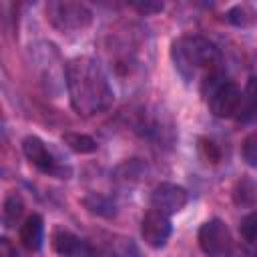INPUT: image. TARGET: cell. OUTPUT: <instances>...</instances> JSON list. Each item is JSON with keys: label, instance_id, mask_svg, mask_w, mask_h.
I'll return each instance as SVG.
<instances>
[{"label": "cell", "instance_id": "10", "mask_svg": "<svg viewBox=\"0 0 257 257\" xmlns=\"http://www.w3.org/2000/svg\"><path fill=\"white\" fill-rule=\"evenodd\" d=\"M20 243L28 249V251H38L44 239V221L38 213H32L30 217H26V221L20 225Z\"/></svg>", "mask_w": 257, "mask_h": 257}, {"label": "cell", "instance_id": "16", "mask_svg": "<svg viewBox=\"0 0 257 257\" xmlns=\"http://www.w3.org/2000/svg\"><path fill=\"white\" fill-rule=\"evenodd\" d=\"M84 207L90 211V213H96V215H102V217H112L114 215V203L102 195H96V193H90L82 199Z\"/></svg>", "mask_w": 257, "mask_h": 257}, {"label": "cell", "instance_id": "21", "mask_svg": "<svg viewBox=\"0 0 257 257\" xmlns=\"http://www.w3.org/2000/svg\"><path fill=\"white\" fill-rule=\"evenodd\" d=\"M253 257H257V249H255V253H253Z\"/></svg>", "mask_w": 257, "mask_h": 257}, {"label": "cell", "instance_id": "19", "mask_svg": "<svg viewBox=\"0 0 257 257\" xmlns=\"http://www.w3.org/2000/svg\"><path fill=\"white\" fill-rule=\"evenodd\" d=\"M131 6L139 12V14H145V16H151V14H157L163 10V2H153V0H145V2H131Z\"/></svg>", "mask_w": 257, "mask_h": 257}, {"label": "cell", "instance_id": "7", "mask_svg": "<svg viewBox=\"0 0 257 257\" xmlns=\"http://www.w3.org/2000/svg\"><path fill=\"white\" fill-rule=\"evenodd\" d=\"M187 201H189L187 189H183L181 185H175V183H161L151 193V207L169 217L179 213L187 205Z\"/></svg>", "mask_w": 257, "mask_h": 257}, {"label": "cell", "instance_id": "1", "mask_svg": "<svg viewBox=\"0 0 257 257\" xmlns=\"http://www.w3.org/2000/svg\"><path fill=\"white\" fill-rule=\"evenodd\" d=\"M64 82L70 104L80 116H94L104 112L114 98L110 82L92 56H74L64 68Z\"/></svg>", "mask_w": 257, "mask_h": 257}, {"label": "cell", "instance_id": "17", "mask_svg": "<svg viewBox=\"0 0 257 257\" xmlns=\"http://www.w3.org/2000/svg\"><path fill=\"white\" fill-rule=\"evenodd\" d=\"M239 233L245 241L249 243H257V211L245 215L241 219V225H239Z\"/></svg>", "mask_w": 257, "mask_h": 257}, {"label": "cell", "instance_id": "13", "mask_svg": "<svg viewBox=\"0 0 257 257\" xmlns=\"http://www.w3.org/2000/svg\"><path fill=\"white\" fill-rule=\"evenodd\" d=\"M24 211V201L18 193H8V197L4 199V207H2V223L6 229L14 227L16 221L22 217Z\"/></svg>", "mask_w": 257, "mask_h": 257}, {"label": "cell", "instance_id": "12", "mask_svg": "<svg viewBox=\"0 0 257 257\" xmlns=\"http://www.w3.org/2000/svg\"><path fill=\"white\" fill-rule=\"evenodd\" d=\"M257 201V183L249 177H243L233 187V203L237 207H251Z\"/></svg>", "mask_w": 257, "mask_h": 257}, {"label": "cell", "instance_id": "11", "mask_svg": "<svg viewBox=\"0 0 257 257\" xmlns=\"http://www.w3.org/2000/svg\"><path fill=\"white\" fill-rule=\"evenodd\" d=\"M241 122H251L257 118V76H251L245 84V90L241 92V102L235 114Z\"/></svg>", "mask_w": 257, "mask_h": 257}, {"label": "cell", "instance_id": "15", "mask_svg": "<svg viewBox=\"0 0 257 257\" xmlns=\"http://www.w3.org/2000/svg\"><path fill=\"white\" fill-rule=\"evenodd\" d=\"M227 20L233 24V26H239V28H247V26H253L257 22V14L251 6L247 4H237L233 8L227 10Z\"/></svg>", "mask_w": 257, "mask_h": 257}, {"label": "cell", "instance_id": "4", "mask_svg": "<svg viewBox=\"0 0 257 257\" xmlns=\"http://www.w3.org/2000/svg\"><path fill=\"white\" fill-rule=\"evenodd\" d=\"M197 241H199L201 251L207 257H225V255H229V251L233 247L229 227L217 217L209 219L201 225V229L197 233Z\"/></svg>", "mask_w": 257, "mask_h": 257}, {"label": "cell", "instance_id": "8", "mask_svg": "<svg viewBox=\"0 0 257 257\" xmlns=\"http://www.w3.org/2000/svg\"><path fill=\"white\" fill-rule=\"evenodd\" d=\"M239 102H241V90L235 82H225L221 84L209 98H207V104L211 108V112L217 116V118H229V116H235L237 114V108H239Z\"/></svg>", "mask_w": 257, "mask_h": 257}, {"label": "cell", "instance_id": "20", "mask_svg": "<svg viewBox=\"0 0 257 257\" xmlns=\"http://www.w3.org/2000/svg\"><path fill=\"white\" fill-rule=\"evenodd\" d=\"M0 257H16V247L8 237L0 239Z\"/></svg>", "mask_w": 257, "mask_h": 257}, {"label": "cell", "instance_id": "6", "mask_svg": "<svg viewBox=\"0 0 257 257\" xmlns=\"http://www.w3.org/2000/svg\"><path fill=\"white\" fill-rule=\"evenodd\" d=\"M171 231H173V225H171L169 215H165L153 207L141 219V237L153 249L165 247L171 237Z\"/></svg>", "mask_w": 257, "mask_h": 257}, {"label": "cell", "instance_id": "5", "mask_svg": "<svg viewBox=\"0 0 257 257\" xmlns=\"http://www.w3.org/2000/svg\"><path fill=\"white\" fill-rule=\"evenodd\" d=\"M22 153L30 161V165L36 167L40 173H46V175H52L58 179H68L70 169H64L62 165H58V161L52 157V153L48 151L44 141L38 139L36 135H28L22 141Z\"/></svg>", "mask_w": 257, "mask_h": 257}, {"label": "cell", "instance_id": "14", "mask_svg": "<svg viewBox=\"0 0 257 257\" xmlns=\"http://www.w3.org/2000/svg\"><path fill=\"white\" fill-rule=\"evenodd\" d=\"M62 141H64V145H66L70 151H74V153H78V155H90V153H94L96 147H98L92 137L82 135V133H64V135H62Z\"/></svg>", "mask_w": 257, "mask_h": 257}, {"label": "cell", "instance_id": "3", "mask_svg": "<svg viewBox=\"0 0 257 257\" xmlns=\"http://www.w3.org/2000/svg\"><path fill=\"white\" fill-rule=\"evenodd\" d=\"M48 22L60 32H76L84 30L92 22V12L82 2L72 0H52L46 4Z\"/></svg>", "mask_w": 257, "mask_h": 257}, {"label": "cell", "instance_id": "9", "mask_svg": "<svg viewBox=\"0 0 257 257\" xmlns=\"http://www.w3.org/2000/svg\"><path fill=\"white\" fill-rule=\"evenodd\" d=\"M50 241L52 249L60 257H94V249L84 239L64 227H56L50 235Z\"/></svg>", "mask_w": 257, "mask_h": 257}, {"label": "cell", "instance_id": "18", "mask_svg": "<svg viewBox=\"0 0 257 257\" xmlns=\"http://www.w3.org/2000/svg\"><path fill=\"white\" fill-rule=\"evenodd\" d=\"M241 155L249 167H257V131L245 137V141L241 145Z\"/></svg>", "mask_w": 257, "mask_h": 257}, {"label": "cell", "instance_id": "2", "mask_svg": "<svg viewBox=\"0 0 257 257\" xmlns=\"http://www.w3.org/2000/svg\"><path fill=\"white\" fill-rule=\"evenodd\" d=\"M171 58L177 68V72L187 80H195L203 74L207 78L209 74L219 70L221 64V52L219 48L207 40L205 36H181L171 44Z\"/></svg>", "mask_w": 257, "mask_h": 257}]
</instances>
